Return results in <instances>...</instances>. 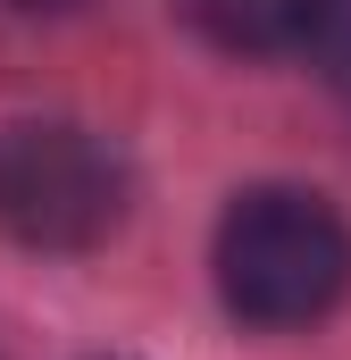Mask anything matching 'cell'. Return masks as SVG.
<instances>
[{
  "mask_svg": "<svg viewBox=\"0 0 351 360\" xmlns=\"http://www.w3.org/2000/svg\"><path fill=\"white\" fill-rule=\"evenodd\" d=\"M192 17L201 42L234 51V59H276L310 34V0H176Z\"/></svg>",
  "mask_w": 351,
  "mask_h": 360,
  "instance_id": "3",
  "label": "cell"
},
{
  "mask_svg": "<svg viewBox=\"0 0 351 360\" xmlns=\"http://www.w3.org/2000/svg\"><path fill=\"white\" fill-rule=\"evenodd\" d=\"M0 8H17V17H67V8H84V0H0Z\"/></svg>",
  "mask_w": 351,
  "mask_h": 360,
  "instance_id": "5",
  "label": "cell"
},
{
  "mask_svg": "<svg viewBox=\"0 0 351 360\" xmlns=\"http://www.w3.org/2000/svg\"><path fill=\"white\" fill-rule=\"evenodd\" d=\"M209 260L243 327H310L351 285V226L301 184H251L226 201Z\"/></svg>",
  "mask_w": 351,
  "mask_h": 360,
  "instance_id": "1",
  "label": "cell"
},
{
  "mask_svg": "<svg viewBox=\"0 0 351 360\" xmlns=\"http://www.w3.org/2000/svg\"><path fill=\"white\" fill-rule=\"evenodd\" d=\"M301 51H310L318 76L351 101V0H310V34H301Z\"/></svg>",
  "mask_w": 351,
  "mask_h": 360,
  "instance_id": "4",
  "label": "cell"
},
{
  "mask_svg": "<svg viewBox=\"0 0 351 360\" xmlns=\"http://www.w3.org/2000/svg\"><path fill=\"white\" fill-rule=\"evenodd\" d=\"M134 210V168L109 134L25 117L0 134V235L25 252H100Z\"/></svg>",
  "mask_w": 351,
  "mask_h": 360,
  "instance_id": "2",
  "label": "cell"
}]
</instances>
